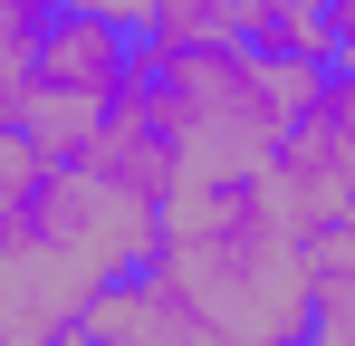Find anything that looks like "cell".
<instances>
[{
	"label": "cell",
	"mask_w": 355,
	"mask_h": 346,
	"mask_svg": "<svg viewBox=\"0 0 355 346\" xmlns=\"http://www.w3.org/2000/svg\"><path fill=\"white\" fill-rule=\"evenodd\" d=\"M317 231L279 202L269 173H173L154 270L221 346H297L317 318Z\"/></svg>",
	"instance_id": "cell-1"
},
{
	"label": "cell",
	"mask_w": 355,
	"mask_h": 346,
	"mask_svg": "<svg viewBox=\"0 0 355 346\" xmlns=\"http://www.w3.org/2000/svg\"><path fill=\"white\" fill-rule=\"evenodd\" d=\"M144 77H154V115H164V135H173L182 173L240 183V173L269 164L279 135L307 115L327 58H269V49H250V39H221V49L144 58Z\"/></svg>",
	"instance_id": "cell-2"
},
{
	"label": "cell",
	"mask_w": 355,
	"mask_h": 346,
	"mask_svg": "<svg viewBox=\"0 0 355 346\" xmlns=\"http://www.w3.org/2000/svg\"><path fill=\"white\" fill-rule=\"evenodd\" d=\"M29 250L49 260V279L67 288V308L87 318L96 298L135 270H154V240H164V202H144L135 183L96 173L87 154L77 164H49L39 192H29Z\"/></svg>",
	"instance_id": "cell-3"
},
{
	"label": "cell",
	"mask_w": 355,
	"mask_h": 346,
	"mask_svg": "<svg viewBox=\"0 0 355 346\" xmlns=\"http://www.w3.org/2000/svg\"><path fill=\"white\" fill-rule=\"evenodd\" d=\"M259 173L279 183V202H288L307 231H327V222L355 202V77H346V67L317 77L307 115L279 135V154H269Z\"/></svg>",
	"instance_id": "cell-4"
},
{
	"label": "cell",
	"mask_w": 355,
	"mask_h": 346,
	"mask_svg": "<svg viewBox=\"0 0 355 346\" xmlns=\"http://www.w3.org/2000/svg\"><path fill=\"white\" fill-rule=\"evenodd\" d=\"M135 67H144V39L116 29V19H87V10H58V19H49V39H39V87L87 97V106H106Z\"/></svg>",
	"instance_id": "cell-5"
},
{
	"label": "cell",
	"mask_w": 355,
	"mask_h": 346,
	"mask_svg": "<svg viewBox=\"0 0 355 346\" xmlns=\"http://www.w3.org/2000/svg\"><path fill=\"white\" fill-rule=\"evenodd\" d=\"M49 19H58V0H0V115H19V106H29Z\"/></svg>",
	"instance_id": "cell-6"
},
{
	"label": "cell",
	"mask_w": 355,
	"mask_h": 346,
	"mask_svg": "<svg viewBox=\"0 0 355 346\" xmlns=\"http://www.w3.org/2000/svg\"><path fill=\"white\" fill-rule=\"evenodd\" d=\"M250 49L269 58H336V29H327V0H250Z\"/></svg>",
	"instance_id": "cell-7"
},
{
	"label": "cell",
	"mask_w": 355,
	"mask_h": 346,
	"mask_svg": "<svg viewBox=\"0 0 355 346\" xmlns=\"http://www.w3.org/2000/svg\"><path fill=\"white\" fill-rule=\"evenodd\" d=\"M297 346H355V279H317V318Z\"/></svg>",
	"instance_id": "cell-8"
},
{
	"label": "cell",
	"mask_w": 355,
	"mask_h": 346,
	"mask_svg": "<svg viewBox=\"0 0 355 346\" xmlns=\"http://www.w3.org/2000/svg\"><path fill=\"white\" fill-rule=\"evenodd\" d=\"M58 10H87V19H116V29H144V0H58Z\"/></svg>",
	"instance_id": "cell-9"
},
{
	"label": "cell",
	"mask_w": 355,
	"mask_h": 346,
	"mask_svg": "<svg viewBox=\"0 0 355 346\" xmlns=\"http://www.w3.org/2000/svg\"><path fill=\"white\" fill-rule=\"evenodd\" d=\"M327 29H336V39H355V0H327Z\"/></svg>",
	"instance_id": "cell-10"
},
{
	"label": "cell",
	"mask_w": 355,
	"mask_h": 346,
	"mask_svg": "<svg viewBox=\"0 0 355 346\" xmlns=\"http://www.w3.org/2000/svg\"><path fill=\"white\" fill-rule=\"evenodd\" d=\"M327 67H346V77H355V39H336V58H327Z\"/></svg>",
	"instance_id": "cell-11"
}]
</instances>
